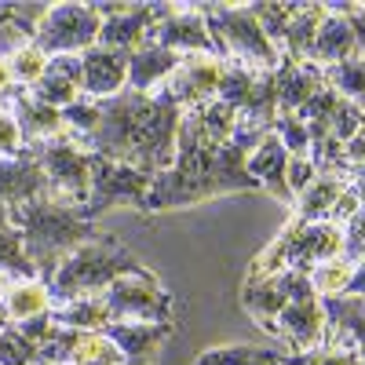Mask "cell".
Returning a JSON list of instances; mask_svg holds the SVG:
<instances>
[{
  "mask_svg": "<svg viewBox=\"0 0 365 365\" xmlns=\"http://www.w3.org/2000/svg\"><path fill=\"white\" fill-rule=\"evenodd\" d=\"M179 120L182 110L161 88L154 96L125 88L110 99H99V125L81 139V146L106 161L158 175L175 165Z\"/></svg>",
  "mask_w": 365,
  "mask_h": 365,
  "instance_id": "obj_1",
  "label": "cell"
},
{
  "mask_svg": "<svg viewBox=\"0 0 365 365\" xmlns=\"http://www.w3.org/2000/svg\"><path fill=\"white\" fill-rule=\"evenodd\" d=\"M252 150H256L252 143H237V139H230L227 146H212L194 135L187 120H179L175 165L154 175L143 216L168 212V208H190L223 194H256L259 182L245 172V158Z\"/></svg>",
  "mask_w": 365,
  "mask_h": 365,
  "instance_id": "obj_2",
  "label": "cell"
},
{
  "mask_svg": "<svg viewBox=\"0 0 365 365\" xmlns=\"http://www.w3.org/2000/svg\"><path fill=\"white\" fill-rule=\"evenodd\" d=\"M8 223L22 234L26 256L34 259L37 278L44 285H51L55 270L66 263L70 252H77L81 245L99 237L96 223L84 220L81 208L58 201L55 194L37 197L29 205H19V208H8Z\"/></svg>",
  "mask_w": 365,
  "mask_h": 365,
  "instance_id": "obj_3",
  "label": "cell"
},
{
  "mask_svg": "<svg viewBox=\"0 0 365 365\" xmlns=\"http://www.w3.org/2000/svg\"><path fill=\"white\" fill-rule=\"evenodd\" d=\"M146 270L117 237L99 234L96 241L81 245L77 252L66 256V263L55 270L51 278V307L55 303H70V299H84V296H103L117 278L125 274H139Z\"/></svg>",
  "mask_w": 365,
  "mask_h": 365,
  "instance_id": "obj_4",
  "label": "cell"
},
{
  "mask_svg": "<svg viewBox=\"0 0 365 365\" xmlns=\"http://www.w3.org/2000/svg\"><path fill=\"white\" fill-rule=\"evenodd\" d=\"M201 11L208 19V29L212 37H216L223 58H237V63H245L259 73H278L282 66V48L274 44L259 19L252 15V4H227V0H201Z\"/></svg>",
  "mask_w": 365,
  "mask_h": 365,
  "instance_id": "obj_5",
  "label": "cell"
},
{
  "mask_svg": "<svg viewBox=\"0 0 365 365\" xmlns=\"http://www.w3.org/2000/svg\"><path fill=\"white\" fill-rule=\"evenodd\" d=\"M340 245H344V227L325 223V220L322 223L289 220V227L249 263L245 278H267V274H278V270H303L307 274L311 267H318L325 259H336Z\"/></svg>",
  "mask_w": 365,
  "mask_h": 365,
  "instance_id": "obj_6",
  "label": "cell"
},
{
  "mask_svg": "<svg viewBox=\"0 0 365 365\" xmlns=\"http://www.w3.org/2000/svg\"><path fill=\"white\" fill-rule=\"evenodd\" d=\"M29 154H34L51 182V194L58 201H66L73 208H84L88 205V194H91V161H96V154H91L88 146H81L77 135L63 132L55 139H44L37 146H26Z\"/></svg>",
  "mask_w": 365,
  "mask_h": 365,
  "instance_id": "obj_7",
  "label": "cell"
},
{
  "mask_svg": "<svg viewBox=\"0 0 365 365\" xmlns=\"http://www.w3.org/2000/svg\"><path fill=\"white\" fill-rule=\"evenodd\" d=\"M99 29H103V19H99L96 4H81V0L48 4L44 19L37 22L34 44L48 58L51 55H84L88 48H96Z\"/></svg>",
  "mask_w": 365,
  "mask_h": 365,
  "instance_id": "obj_8",
  "label": "cell"
},
{
  "mask_svg": "<svg viewBox=\"0 0 365 365\" xmlns=\"http://www.w3.org/2000/svg\"><path fill=\"white\" fill-rule=\"evenodd\" d=\"M103 303L110 322H172V292L150 267L117 278L103 292Z\"/></svg>",
  "mask_w": 365,
  "mask_h": 365,
  "instance_id": "obj_9",
  "label": "cell"
},
{
  "mask_svg": "<svg viewBox=\"0 0 365 365\" xmlns=\"http://www.w3.org/2000/svg\"><path fill=\"white\" fill-rule=\"evenodd\" d=\"M150 182L154 175L150 172H139V168H128V165H117V161H106L96 154L91 161V194H88V205L81 208V216L96 223L103 212L110 208H146V194H150Z\"/></svg>",
  "mask_w": 365,
  "mask_h": 365,
  "instance_id": "obj_10",
  "label": "cell"
},
{
  "mask_svg": "<svg viewBox=\"0 0 365 365\" xmlns=\"http://www.w3.org/2000/svg\"><path fill=\"white\" fill-rule=\"evenodd\" d=\"M150 41L175 51V55H208V58H223L216 37L208 29V19L201 4H161V15L150 29Z\"/></svg>",
  "mask_w": 365,
  "mask_h": 365,
  "instance_id": "obj_11",
  "label": "cell"
},
{
  "mask_svg": "<svg viewBox=\"0 0 365 365\" xmlns=\"http://www.w3.org/2000/svg\"><path fill=\"white\" fill-rule=\"evenodd\" d=\"M161 91H165V96H168L182 113L212 103V99H216V91H220V58L187 55V58L175 66V73L161 84Z\"/></svg>",
  "mask_w": 365,
  "mask_h": 365,
  "instance_id": "obj_12",
  "label": "cell"
},
{
  "mask_svg": "<svg viewBox=\"0 0 365 365\" xmlns=\"http://www.w3.org/2000/svg\"><path fill=\"white\" fill-rule=\"evenodd\" d=\"M48 194H51V182L29 150H22L19 158H0V208L4 212Z\"/></svg>",
  "mask_w": 365,
  "mask_h": 365,
  "instance_id": "obj_13",
  "label": "cell"
},
{
  "mask_svg": "<svg viewBox=\"0 0 365 365\" xmlns=\"http://www.w3.org/2000/svg\"><path fill=\"white\" fill-rule=\"evenodd\" d=\"M161 15V4H125V11H117L110 19H103V29H99V48H110V51H139L146 41H150V29H154Z\"/></svg>",
  "mask_w": 365,
  "mask_h": 365,
  "instance_id": "obj_14",
  "label": "cell"
},
{
  "mask_svg": "<svg viewBox=\"0 0 365 365\" xmlns=\"http://www.w3.org/2000/svg\"><path fill=\"white\" fill-rule=\"evenodd\" d=\"M81 84H84L81 55H51L44 77L29 88V96H34L37 103H44V106H51V110H66L84 96Z\"/></svg>",
  "mask_w": 365,
  "mask_h": 365,
  "instance_id": "obj_15",
  "label": "cell"
},
{
  "mask_svg": "<svg viewBox=\"0 0 365 365\" xmlns=\"http://www.w3.org/2000/svg\"><path fill=\"white\" fill-rule=\"evenodd\" d=\"M0 106H4V110L15 117L19 135H22L26 146H37V143H44V139H55V135H63V132H66L63 110H51V106L37 103L26 88H15Z\"/></svg>",
  "mask_w": 365,
  "mask_h": 365,
  "instance_id": "obj_16",
  "label": "cell"
},
{
  "mask_svg": "<svg viewBox=\"0 0 365 365\" xmlns=\"http://www.w3.org/2000/svg\"><path fill=\"white\" fill-rule=\"evenodd\" d=\"M245 172L259 182V190H267L270 197H278L289 208L296 205V197L289 190V179H285V172H289V150L282 146V139L274 135V132L245 158Z\"/></svg>",
  "mask_w": 365,
  "mask_h": 365,
  "instance_id": "obj_17",
  "label": "cell"
},
{
  "mask_svg": "<svg viewBox=\"0 0 365 365\" xmlns=\"http://www.w3.org/2000/svg\"><path fill=\"white\" fill-rule=\"evenodd\" d=\"M358 55L354 51V34H351V22H347V0H336V4H325V19L314 34L311 55L307 63L314 66H332V63H344V58Z\"/></svg>",
  "mask_w": 365,
  "mask_h": 365,
  "instance_id": "obj_18",
  "label": "cell"
},
{
  "mask_svg": "<svg viewBox=\"0 0 365 365\" xmlns=\"http://www.w3.org/2000/svg\"><path fill=\"white\" fill-rule=\"evenodd\" d=\"M81 63H84V84L81 91L88 99H110L117 96V91H125L128 84V55L125 51H110V48H88L81 55Z\"/></svg>",
  "mask_w": 365,
  "mask_h": 365,
  "instance_id": "obj_19",
  "label": "cell"
},
{
  "mask_svg": "<svg viewBox=\"0 0 365 365\" xmlns=\"http://www.w3.org/2000/svg\"><path fill=\"white\" fill-rule=\"evenodd\" d=\"M103 336L120 347L128 365H150L158 344L172 336V322H110Z\"/></svg>",
  "mask_w": 365,
  "mask_h": 365,
  "instance_id": "obj_20",
  "label": "cell"
},
{
  "mask_svg": "<svg viewBox=\"0 0 365 365\" xmlns=\"http://www.w3.org/2000/svg\"><path fill=\"white\" fill-rule=\"evenodd\" d=\"M347 187H351V175H344V172H318L311 187L296 197L292 220H299V223H322V220L332 223V212H336V205L347 194Z\"/></svg>",
  "mask_w": 365,
  "mask_h": 365,
  "instance_id": "obj_21",
  "label": "cell"
},
{
  "mask_svg": "<svg viewBox=\"0 0 365 365\" xmlns=\"http://www.w3.org/2000/svg\"><path fill=\"white\" fill-rule=\"evenodd\" d=\"M182 58L187 55H175V51H168V48H161L154 41H146L139 51L128 55V84L125 88L143 91V96H154V91L175 73V66L182 63Z\"/></svg>",
  "mask_w": 365,
  "mask_h": 365,
  "instance_id": "obj_22",
  "label": "cell"
},
{
  "mask_svg": "<svg viewBox=\"0 0 365 365\" xmlns=\"http://www.w3.org/2000/svg\"><path fill=\"white\" fill-rule=\"evenodd\" d=\"M322 88H325L322 66L282 58V66H278V113H299Z\"/></svg>",
  "mask_w": 365,
  "mask_h": 365,
  "instance_id": "obj_23",
  "label": "cell"
},
{
  "mask_svg": "<svg viewBox=\"0 0 365 365\" xmlns=\"http://www.w3.org/2000/svg\"><path fill=\"white\" fill-rule=\"evenodd\" d=\"M322 311H325V332L347 340L365 365V296H325Z\"/></svg>",
  "mask_w": 365,
  "mask_h": 365,
  "instance_id": "obj_24",
  "label": "cell"
},
{
  "mask_svg": "<svg viewBox=\"0 0 365 365\" xmlns=\"http://www.w3.org/2000/svg\"><path fill=\"white\" fill-rule=\"evenodd\" d=\"M289 358L292 351L282 344H220L201 351L194 365H285Z\"/></svg>",
  "mask_w": 365,
  "mask_h": 365,
  "instance_id": "obj_25",
  "label": "cell"
},
{
  "mask_svg": "<svg viewBox=\"0 0 365 365\" xmlns=\"http://www.w3.org/2000/svg\"><path fill=\"white\" fill-rule=\"evenodd\" d=\"M51 311V289L41 278H26V282H4V314L8 325L41 318Z\"/></svg>",
  "mask_w": 365,
  "mask_h": 365,
  "instance_id": "obj_26",
  "label": "cell"
},
{
  "mask_svg": "<svg viewBox=\"0 0 365 365\" xmlns=\"http://www.w3.org/2000/svg\"><path fill=\"white\" fill-rule=\"evenodd\" d=\"M182 120L194 128L197 139H205L212 146H227L234 139V132H237V110H230L220 99H212V103H205L197 110H187V113H182Z\"/></svg>",
  "mask_w": 365,
  "mask_h": 365,
  "instance_id": "obj_27",
  "label": "cell"
},
{
  "mask_svg": "<svg viewBox=\"0 0 365 365\" xmlns=\"http://www.w3.org/2000/svg\"><path fill=\"white\" fill-rule=\"evenodd\" d=\"M51 322L63 329H77V332H103L110 325V314H106L103 296H84V299H70V303H55Z\"/></svg>",
  "mask_w": 365,
  "mask_h": 365,
  "instance_id": "obj_28",
  "label": "cell"
},
{
  "mask_svg": "<svg viewBox=\"0 0 365 365\" xmlns=\"http://www.w3.org/2000/svg\"><path fill=\"white\" fill-rule=\"evenodd\" d=\"M26 278H37V267L26 256L22 234L8 223V212L0 208V282H26Z\"/></svg>",
  "mask_w": 365,
  "mask_h": 365,
  "instance_id": "obj_29",
  "label": "cell"
},
{
  "mask_svg": "<svg viewBox=\"0 0 365 365\" xmlns=\"http://www.w3.org/2000/svg\"><path fill=\"white\" fill-rule=\"evenodd\" d=\"M325 19V4H299L292 22H289V34H285V44H282V55L285 58H296V63H307L311 55V44H314V34Z\"/></svg>",
  "mask_w": 365,
  "mask_h": 365,
  "instance_id": "obj_30",
  "label": "cell"
},
{
  "mask_svg": "<svg viewBox=\"0 0 365 365\" xmlns=\"http://www.w3.org/2000/svg\"><path fill=\"white\" fill-rule=\"evenodd\" d=\"M256 81H259V70L237 63V58H220V91H216V99L227 103L230 110H241L252 99Z\"/></svg>",
  "mask_w": 365,
  "mask_h": 365,
  "instance_id": "obj_31",
  "label": "cell"
},
{
  "mask_svg": "<svg viewBox=\"0 0 365 365\" xmlns=\"http://www.w3.org/2000/svg\"><path fill=\"white\" fill-rule=\"evenodd\" d=\"M322 77H325V88H332L336 96H344L365 110V58L361 55H351L344 63L325 66Z\"/></svg>",
  "mask_w": 365,
  "mask_h": 365,
  "instance_id": "obj_32",
  "label": "cell"
},
{
  "mask_svg": "<svg viewBox=\"0 0 365 365\" xmlns=\"http://www.w3.org/2000/svg\"><path fill=\"white\" fill-rule=\"evenodd\" d=\"M70 365H128V361L120 354V347L106 340L103 332H81Z\"/></svg>",
  "mask_w": 365,
  "mask_h": 365,
  "instance_id": "obj_33",
  "label": "cell"
},
{
  "mask_svg": "<svg viewBox=\"0 0 365 365\" xmlns=\"http://www.w3.org/2000/svg\"><path fill=\"white\" fill-rule=\"evenodd\" d=\"M351 274H354V263H347V259L336 256V259H325V263L311 267L307 278H311L318 299H325V296H344V292H347V282H351Z\"/></svg>",
  "mask_w": 365,
  "mask_h": 365,
  "instance_id": "obj_34",
  "label": "cell"
},
{
  "mask_svg": "<svg viewBox=\"0 0 365 365\" xmlns=\"http://www.w3.org/2000/svg\"><path fill=\"white\" fill-rule=\"evenodd\" d=\"M285 365H361V358H358V351L347 340L329 336L322 347H314L307 354H292Z\"/></svg>",
  "mask_w": 365,
  "mask_h": 365,
  "instance_id": "obj_35",
  "label": "cell"
},
{
  "mask_svg": "<svg viewBox=\"0 0 365 365\" xmlns=\"http://www.w3.org/2000/svg\"><path fill=\"white\" fill-rule=\"evenodd\" d=\"M296 8L299 4H292V0H274V4H252V15L259 19V26H263V34L274 41V44H285V34H289V22H292V15H296Z\"/></svg>",
  "mask_w": 365,
  "mask_h": 365,
  "instance_id": "obj_36",
  "label": "cell"
},
{
  "mask_svg": "<svg viewBox=\"0 0 365 365\" xmlns=\"http://www.w3.org/2000/svg\"><path fill=\"white\" fill-rule=\"evenodd\" d=\"M8 70H11V81H15V88H34L41 77H44V70H48V55L37 48V44H26L22 51H15L11 58H8Z\"/></svg>",
  "mask_w": 365,
  "mask_h": 365,
  "instance_id": "obj_37",
  "label": "cell"
},
{
  "mask_svg": "<svg viewBox=\"0 0 365 365\" xmlns=\"http://www.w3.org/2000/svg\"><path fill=\"white\" fill-rule=\"evenodd\" d=\"M0 365H41V347L26 340L15 325L0 329Z\"/></svg>",
  "mask_w": 365,
  "mask_h": 365,
  "instance_id": "obj_38",
  "label": "cell"
},
{
  "mask_svg": "<svg viewBox=\"0 0 365 365\" xmlns=\"http://www.w3.org/2000/svg\"><path fill=\"white\" fill-rule=\"evenodd\" d=\"M274 135L282 139V146L289 150V158H311V132L296 113H278L274 120Z\"/></svg>",
  "mask_w": 365,
  "mask_h": 365,
  "instance_id": "obj_39",
  "label": "cell"
},
{
  "mask_svg": "<svg viewBox=\"0 0 365 365\" xmlns=\"http://www.w3.org/2000/svg\"><path fill=\"white\" fill-rule=\"evenodd\" d=\"M63 120H66V132H70V135L84 139L91 128L99 125V103H96V99H88V96H81L73 106L63 110Z\"/></svg>",
  "mask_w": 365,
  "mask_h": 365,
  "instance_id": "obj_40",
  "label": "cell"
},
{
  "mask_svg": "<svg viewBox=\"0 0 365 365\" xmlns=\"http://www.w3.org/2000/svg\"><path fill=\"white\" fill-rule=\"evenodd\" d=\"M340 259L347 263H361L365 259V201L358 205V212L344 223V245H340Z\"/></svg>",
  "mask_w": 365,
  "mask_h": 365,
  "instance_id": "obj_41",
  "label": "cell"
},
{
  "mask_svg": "<svg viewBox=\"0 0 365 365\" xmlns=\"http://www.w3.org/2000/svg\"><path fill=\"white\" fill-rule=\"evenodd\" d=\"M314 175H318V168H314L311 158H289V172H285V179H289L292 197H299L303 190H307L311 182H314Z\"/></svg>",
  "mask_w": 365,
  "mask_h": 365,
  "instance_id": "obj_42",
  "label": "cell"
},
{
  "mask_svg": "<svg viewBox=\"0 0 365 365\" xmlns=\"http://www.w3.org/2000/svg\"><path fill=\"white\" fill-rule=\"evenodd\" d=\"M26 150L22 135H19V125H15V117L0 106V158H19Z\"/></svg>",
  "mask_w": 365,
  "mask_h": 365,
  "instance_id": "obj_43",
  "label": "cell"
},
{
  "mask_svg": "<svg viewBox=\"0 0 365 365\" xmlns=\"http://www.w3.org/2000/svg\"><path fill=\"white\" fill-rule=\"evenodd\" d=\"M361 165H365V125L344 143V168H347V175L354 168H361Z\"/></svg>",
  "mask_w": 365,
  "mask_h": 365,
  "instance_id": "obj_44",
  "label": "cell"
},
{
  "mask_svg": "<svg viewBox=\"0 0 365 365\" xmlns=\"http://www.w3.org/2000/svg\"><path fill=\"white\" fill-rule=\"evenodd\" d=\"M347 22H351V34H354V51L365 58V8L358 0H347Z\"/></svg>",
  "mask_w": 365,
  "mask_h": 365,
  "instance_id": "obj_45",
  "label": "cell"
},
{
  "mask_svg": "<svg viewBox=\"0 0 365 365\" xmlns=\"http://www.w3.org/2000/svg\"><path fill=\"white\" fill-rule=\"evenodd\" d=\"M51 325H55V322H51V311H48V314H41V318H29V322H19L15 329L22 332L26 340H34V344L41 347V340H44L48 332H51Z\"/></svg>",
  "mask_w": 365,
  "mask_h": 365,
  "instance_id": "obj_46",
  "label": "cell"
},
{
  "mask_svg": "<svg viewBox=\"0 0 365 365\" xmlns=\"http://www.w3.org/2000/svg\"><path fill=\"white\" fill-rule=\"evenodd\" d=\"M344 296H365V259L354 263V274H351V282H347V292Z\"/></svg>",
  "mask_w": 365,
  "mask_h": 365,
  "instance_id": "obj_47",
  "label": "cell"
},
{
  "mask_svg": "<svg viewBox=\"0 0 365 365\" xmlns=\"http://www.w3.org/2000/svg\"><path fill=\"white\" fill-rule=\"evenodd\" d=\"M351 182H354V187H358V194H361V197H365V165H361V168H354V172H351Z\"/></svg>",
  "mask_w": 365,
  "mask_h": 365,
  "instance_id": "obj_48",
  "label": "cell"
},
{
  "mask_svg": "<svg viewBox=\"0 0 365 365\" xmlns=\"http://www.w3.org/2000/svg\"><path fill=\"white\" fill-rule=\"evenodd\" d=\"M0 325H8V314H4V282H0Z\"/></svg>",
  "mask_w": 365,
  "mask_h": 365,
  "instance_id": "obj_49",
  "label": "cell"
},
{
  "mask_svg": "<svg viewBox=\"0 0 365 365\" xmlns=\"http://www.w3.org/2000/svg\"><path fill=\"white\" fill-rule=\"evenodd\" d=\"M358 4H361V8H365V0H358Z\"/></svg>",
  "mask_w": 365,
  "mask_h": 365,
  "instance_id": "obj_50",
  "label": "cell"
},
{
  "mask_svg": "<svg viewBox=\"0 0 365 365\" xmlns=\"http://www.w3.org/2000/svg\"><path fill=\"white\" fill-rule=\"evenodd\" d=\"M0 329H4V325H0Z\"/></svg>",
  "mask_w": 365,
  "mask_h": 365,
  "instance_id": "obj_51",
  "label": "cell"
}]
</instances>
